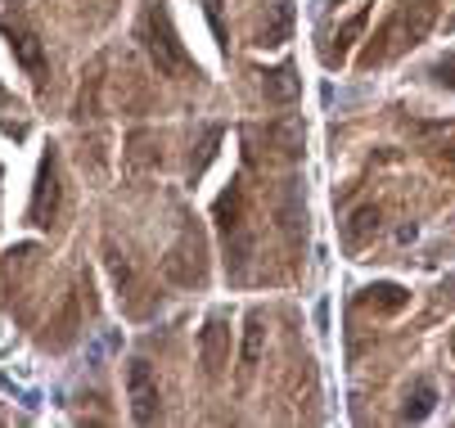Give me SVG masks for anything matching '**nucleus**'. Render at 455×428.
Instances as JSON below:
<instances>
[{
    "instance_id": "nucleus-12",
    "label": "nucleus",
    "mask_w": 455,
    "mask_h": 428,
    "mask_svg": "<svg viewBox=\"0 0 455 428\" xmlns=\"http://www.w3.org/2000/svg\"><path fill=\"white\" fill-rule=\"evenodd\" d=\"M433 406H437V388H433V379H415V388L406 392L402 419H406V424H424V419L433 415Z\"/></svg>"
},
{
    "instance_id": "nucleus-1",
    "label": "nucleus",
    "mask_w": 455,
    "mask_h": 428,
    "mask_svg": "<svg viewBox=\"0 0 455 428\" xmlns=\"http://www.w3.org/2000/svg\"><path fill=\"white\" fill-rule=\"evenodd\" d=\"M433 19H437L433 0H402V5L383 19V28L370 36V45L361 54V68H379V64H387V59H397L402 50L419 45L433 32Z\"/></svg>"
},
{
    "instance_id": "nucleus-3",
    "label": "nucleus",
    "mask_w": 455,
    "mask_h": 428,
    "mask_svg": "<svg viewBox=\"0 0 455 428\" xmlns=\"http://www.w3.org/2000/svg\"><path fill=\"white\" fill-rule=\"evenodd\" d=\"M126 397H132V419L136 424H154L163 415V397H158V379L149 370V361H132L126 365Z\"/></svg>"
},
{
    "instance_id": "nucleus-15",
    "label": "nucleus",
    "mask_w": 455,
    "mask_h": 428,
    "mask_svg": "<svg viewBox=\"0 0 455 428\" xmlns=\"http://www.w3.org/2000/svg\"><path fill=\"white\" fill-rule=\"evenodd\" d=\"M374 230H379V208H374V203H365V208H361V212L352 217V226L343 230V243H347V253H356V249H361V243H365V239H370Z\"/></svg>"
},
{
    "instance_id": "nucleus-10",
    "label": "nucleus",
    "mask_w": 455,
    "mask_h": 428,
    "mask_svg": "<svg viewBox=\"0 0 455 428\" xmlns=\"http://www.w3.org/2000/svg\"><path fill=\"white\" fill-rule=\"evenodd\" d=\"M289 32H293V0H275L271 19L262 23V32H257V45H284Z\"/></svg>"
},
{
    "instance_id": "nucleus-6",
    "label": "nucleus",
    "mask_w": 455,
    "mask_h": 428,
    "mask_svg": "<svg viewBox=\"0 0 455 428\" xmlns=\"http://www.w3.org/2000/svg\"><path fill=\"white\" fill-rule=\"evenodd\" d=\"M167 275H172L176 284H194V289L208 280V271H204V239L194 234L189 226H185L180 243H176L172 258H167Z\"/></svg>"
},
{
    "instance_id": "nucleus-13",
    "label": "nucleus",
    "mask_w": 455,
    "mask_h": 428,
    "mask_svg": "<svg viewBox=\"0 0 455 428\" xmlns=\"http://www.w3.org/2000/svg\"><path fill=\"white\" fill-rule=\"evenodd\" d=\"M365 23H370V10H356V14H352V19L339 28V36H334V41H339V50H330V54H324V64H330V68H339L343 59H347V50L356 45V36L365 32Z\"/></svg>"
},
{
    "instance_id": "nucleus-2",
    "label": "nucleus",
    "mask_w": 455,
    "mask_h": 428,
    "mask_svg": "<svg viewBox=\"0 0 455 428\" xmlns=\"http://www.w3.org/2000/svg\"><path fill=\"white\" fill-rule=\"evenodd\" d=\"M140 41H145L154 68H158L163 77H176V82L199 77V64L189 59V50L180 45V36H176V28H172L167 0H149V5H145V14H140Z\"/></svg>"
},
{
    "instance_id": "nucleus-9",
    "label": "nucleus",
    "mask_w": 455,
    "mask_h": 428,
    "mask_svg": "<svg viewBox=\"0 0 455 428\" xmlns=\"http://www.w3.org/2000/svg\"><path fill=\"white\" fill-rule=\"evenodd\" d=\"M262 136H267V149H275L280 158H298V154H302V122H298V117L271 122Z\"/></svg>"
},
{
    "instance_id": "nucleus-17",
    "label": "nucleus",
    "mask_w": 455,
    "mask_h": 428,
    "mask_svg": "<svg viewBox=\"0 0 455 428\" xmlns=\"http://www.w3.org/2000/svg\"><path fill=\"white\" fill-rule=\"evenodd\" d=\"M433 82H437V86H451V91H455V50H451V54H442L437 64H433Z\"/></svg>"
},
{
    "instance_id": "nucleus-5",
    "label": "nucleus",
    "mask_w": 455,
    "mask_h": 428,
    "mask_svg": "<svg viewBox=\"0 0 455 428\" xmlns=\"http://www.w3.org/2000/svg\"><path fill=\"white\" fill-rule=\"evenodd\" d=\"M199 361H204V375L208 379H221V370H226V361H230V316L217 307L208 321H204V329H199Z\"/></svg>"
},
{
    "instance_id": "nucleus-7",
    "label": "nucleus",
    "mask_w": 455,
    "mask_h": 428,
    "mask_svg": "<svg viewBox=\"0 0 455 428\" xmlns=\"http://www.w3.org/2000/svg\"><path fill=\"white\" fill-rule=\"evenodd\" d=\"M0 32L10 36V50H14L19 64H23V73L36 86H45V50H41V36L32 28H23V23H10V19H0Z\"/></svg>"
},
{
    "instance_id": "nucleus-11",
    "label": "nucleus",
    "mask_w": 455,
    "mask_h": 428,
    "mask_svg": "<svg viewBox=\"0 0 455 428\" xmlns=\"http://www.w3.org/2000/svg\"><path fill=\"white\" fill-rule=\"evenodd\" d=\"M361 302H365V307H374V312H387V316H393V312H402L406 307V302H411V293L402 289V284H370V289H361Z\"/></svg>"
},
{
    "instance_id": "nucleus-14",
    "label": "nucleus",
    "mask_w": 455,
    "mask_h": 428,
    "mask_svg": "<svg viewBox=\"0 0 455 428\" xmlns=\"http://www.w3.org/2000/svg\"><path fill=\"white\" fill-rule=\"evenodd\" d=\"M262 343H267V321H262V312H252V316H248V329H243V352H239L243 375L252 370L257 361H262Z\"/></svg>"
},
{
    "instance_id": "nucleus-8",
    "label": "nucleus",
    "mask_w": 455,
    "mask_h": 428,
    "mask_svg": "<svg viewBox=\"0 0 455 428\" xmlns=\"http://www.w3.org/2000/svg\"><path fill=\"white\" fill-rule=\"evenodd\" d=\"M262 95L271 104H293L302 95V82L293 77V64H280V68H267L262 73Z\"/></svg>"
},
{
    "instance_id": "nucleus-4",
    "label": "nucleus",
    "mask_w": 455,
    "mask_h": 428,
    "mask_svg": "<svg viewBox=\"0 0 455 428\" xmlns=\"http://www.w3.org/2000/svg\"><path fill=\"white\" fill-rule=\"evenodd\" d=\"M59 212V149L50 145L41 154V171H36V190H32V203H28V221L32 226H50Z\"/></svg>"
},
{
    "instance_id": "nucleus-16",
    "label": "nucleus",
    "mask_w": 455,
    "mask_h": 428,
    "mask_svg": "<svg viewBox=\"0 0 455 428\" xmlns=\"http://www.w3.org/2000/svg\"><path fill=\"white\" fill-rule=\"evenodd\" d=\"M0 127H5V136L10 140H23L28 136V117H23V104L0 86Z\"/></svg>"
},
{
    "instance_id": "nucleus-18",
    "label": "nucleus",
    "mask_w": 455,
    "mask_h": 428,
    "mask_svg": "<svg viewBox=\"0 0 455 428\" xmlns=\"http://www.w3.org/2000/svg\"><path fill=\"white\" fill-rule=\"evenodd\" d=\"M204 10H208V23H212V32H217V41H221V50H226V28H221V0H204Z\"/></svg>"
},
{
    "instance_id": "nucleus-19",
    "label": "nucleus",
    "mask_w": 455,
    "mask_h": 428,
    "mask_svg": "<svg viewBox=\"0 0 455 428\" xmlns=\"http://www.w3.org/2000/svg\"><path fill=\"white\" fill-rule=\"evenodd\" d=\"M451 356H455V334H451Z\"/></svg>"
}]
</instances>
